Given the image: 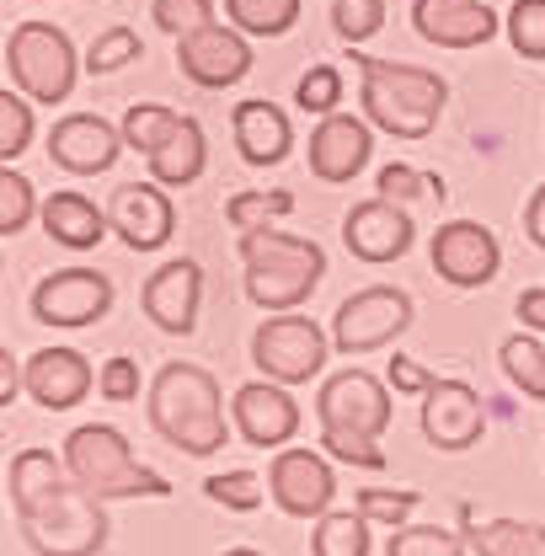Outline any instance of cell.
<instances>
[{"label":"cell","mask_w":545,"mask_h":556,"mask_svg":"<svg viewBox=\"0 0 545 556\" xmlns=\"http://www.w3.org/2000/svg\"><path fill=\"white\" fill-rule=\"evenodd\" d=\"M144 413H150V428L172 450H182L193 460L219 455L225 439H230V428H236V422H225V391H219V380L208 375L204 364H182V358H172V364L155 369V380L144 391Z\"/></svg>","instance_id":"6da1fadb"},{"label":"cell","mask_w":545,"mask_h":556,"mask_svg":"<svg viewBox=\"0 0 545 556\" xmlns=\"http://www.w3.org/2000/svg\"><path fill=\"white\" fill-rule=\"evenodd\" d=\"M347 54H353V65L364 75L358 102H364L369 129H385L396 139H428L439 129L444 102H449V86H444L439 70L375 60V54H358V49H347Z\"/></svg>","instance_id":"7a4b0ae2"},{"label":"cell","mask_w":545,"mask_h":556,"mask_svg":"<svg viewBox=\"0 0 545 556\" xmlns=\"http://www.w3.org/2000/svg\"><path fill=\"white\" fill-rule=\"evenodd\" d=\"M236 247H241V263H246V300L263 305L268 316H289L327 278V252L310 236L252 230V236H236Z\"/></svg>","instance_id":"3957f363"},{"label":"cell","mask_w":545,"mask_h":556,"mask_svg":"<svg viewBox=\"0 0 545 556\" xmlns=\"http://www.w3.org/2000/svg\"><path fill=\"white\" fill-rule=\"evenodd\" d=\"M65 466L69 482L86 486L102 503H113V497H172V482L139 460L113 422H80L65 439Z\"/></svg>","instance_id":"277c9868"},{"label":"cell","mask_w":545,"mask_h":556,"mask_svg":"<svg viewBox=\"0 0 545 556\" xmlns=\"http://www.w3.org/2000/svg\"><path fill=\"white\" fill-rule=\"evenodd\" d=\"M75 43H69L65 27L54 22H16L11 38H5V86H16L27 102L38 108H60L69 91H75Z\"/></svg>","instance_id":"5b68a950"},{"label":"cell","mask_w":545,"mask_h":556,"mask_svg":"<svg viewBox=\"0 0 545 556\" xmlns=\"http://www.w3.org/2000/svg\"><path fill=\"white\" fill-rule=\"evenodd\" d=\"M16 525H22V541L38 556H97L107 546V535H113L107 503L75 482H65L49 503H38Z\"/></svg>","instance_id":"8992f818"},{"label":"cell","mask_w":545,"mask_h":556,"mask_svg":"<svg viewBox=\"0 0 545 556\" xmlns=\"http://www.w3.org/2000/svg\"><path fill=\"white\" fill-rule=\"evenodd\" d=\"M332 353V332H321V321L289 311V316H268L252 332V364L272 386H310L327 369Z\"/></svg>","instance_id":"52a82bcc"},{"label":"cell","mask_w":545,"mask_h":556,"mask_svg":"<svg viewBox=\"0 0 545 556\" xmlns=\"http://www.w3.org/2000/svg\"><path fill=\"white\" fill-rule=\"evenodd\" d=\"M417 305H411L407 289L396 283H369L358 294H347L332 316V348L358 358V353H375V348H391L402 332L411 327Z\"/></svg>","instance_id":"ba28073f"},{"label":"cell","mask_w":545,"mask_h":556,"mask_svg":"<svg viewBox=\"0 0 545 556\" xmlns=\"http://www.w3.org/2000/svg\"><path fill=\"white\" fill-rule=\"evenodd\" d=\"M316 417L321 428L332 433H364V439H380L391 428V386L375 380L369 369H338L321 380L316 391Z\"/></svg>","instance_id":"9c48e42d"},{"label":"cell","mask_w":545,"mask_h":556,"mask_svg":"<svg viewBox=\"0 0 545 556\" xmlns=\"http://www.w3.org/2000/svg\"><path fill=\"white\" fill-rule=\"evenodd\" d=\"M268 497L289 519H327L338 503V477L321 450H278L268 460Z\"/></svg>","instance_id":"30bf717a"},{"label":"cell","mask_w":545,"mask_h":556,"mask_svg":"<svg viewBox=\"0 0 545 556\" xmlns=\"http://www.w3.org/2000/svg\"><path fill=\"white\" fill-rule=\"evenodd\" d=\"M113 311V278L97 268H60L38 278L33 289V321L43 327H97Z\"/></svg>","instance_id":"8fae6325"},{"label":"cell","mask_w":545,"mask_h":556,"mask_svg":"<svg viewBox=\"0 0 545 556\" xmlns=\"http://www.w3.org/2000/svg\"><path fill=\"white\" fill-rule=\"evenodd\" d=\"M428 257H433V274L455 289H486L497 268H503V247L497 236L481 225V219H449L433 230L428 241Z\"/></svg>","instance_id":"7c38bea8"},{"label":"cell","mask_w":545,"mask_h":556,"mask_svg":"<svg viewBox=\"0 0 545 556\" xmlns=\"http://www.w3.org/2000/svg\"><path fill=\"white\" fill-rule=\"evenodd\" d=\"M411 241H417V219L391 199H364L342 214V247L369 263V268H385L396 257H407Z\"/></svg>","instance_id":"4fadbf2b"},{"label":"cell","mask_w":545,"mask_h":556,"mask_svg":"<svg viewBox=\"0 0 545 556\" xmlns=\"http://www.w3.org/2000/svg\"><path fill=\"white\" fill-rule=\"evenodd\" d=\"M422 439L444 455L477 450L486 433V407H481L477 386L471 380H433V391L422 396Z\"/></svg>","instance_id":"5bb4252c"},{"label":"cell","mask_w":545,"mask_h":556,"mask_svg":"<svg viewBox=\"0 0 545 556\" xmlns=\"http://www.w3.org/2000/svg\"><path fill=\"white\" fill-rule=\"evenodd\" d=\"M177 65H182V75H188L193 86L225 91V86L246 80V70H252V43H246V33H236L230 22H208L199 33L177 38Z\"/></svg>","instance_id":"9a60e30c"},{"label":"cell","mask_w":545,"mask_h":556,"mask_svg":"<svg viewBox=\"0 0 545 556\" xmlns=\"http://www.w3.org/2000/svg\"><path fill=\"white\" fill-rule=\"evenodd\" d=\"M144 316L166 332V338H188L199 327V305H204V268L193 257H172L139 289Z\"/></svg>","instance_id":"2e32d148"},{"label":"cell","mask_w":545,"mask_h":556,"mask_svg":"<svg viewBox=\"0 0 545 556\" xmlns=\"http://www.w3.org/2000/svg\"><path fill=\"white\" fill-rule=\"evenodd\" d=\"M107 219L129 252H161L177 230V204L161 182H124V188H113Z\"/></svg>","instance_id":"e0dca14e"},{"label":"cell","mask_w":545,"mask_h":556,"mask_svg":"<svg viewBox=\"0 0 545 556\" xmlns=\"http://www.w3.org/2000/svg\"><path fill=\"white\" fill-rule=\"evenodd\" d=\"M230 422L236 433L252 444V450H283L294 433H300V402L289 396V386H272V380H246L236 396H230Z\"/></svg>","instance_id":"ac0fdd59"},{"label":"cell","mask_w":545,"mask_h":556,"mask_svg":"<svg viewBox=\"0 0 545 556\" xmlns=\"http://www.w3.org/2000/svg\"><path fill=\"white\" fill-rule=\"evenodd\" d=\"M124 150H129V144H124V129H113L102 113H65V118L49 129V161L75 172V177L107 172Z\"/></svg>","instance_id":"d6986e66"},{"label":"cell","mask_w":545,"mask_h":556,"mask_svg":"<svg viewBox=\"0 0 545 556\" xmlns=\"http://www.w3.org/2000/svg\"><path fill=\"white\" fill-rule=\"evenodd\" d=\"M369 155H375V129H369V118H353V113H332V118H321L316 129H310V144H305V161H310V172L321 177V182H353L364 166H369Z\"/></svg>","instance_id":"ffe728a7"},{"label":"cell","mask_w":545,"mask_h":556,"mask_svg":"<svg viewBox=\"0 0 545 556\" xmlns=\"http://www.w3.org/2000/svg\"><path fill=\"white\" fill-rule=\"evenodd\" d=\"M411 27L433 49H477L497 38V16L486 0H411Z\"/></svg>","instance_id":"44dd1931"},{"label":"cell","mask_w":545,"mask_h":556,"mask_svg":"<svg viewBox=\"0 0 545 556\" xmlns=\"http://www.w3.org/2000/svg\"><path fill=\"white\" fill-rule=\"evenodd\" d=\"M91 386H97V375H91L86 353H75V348H38L27 358V396L49 413L80 407L91 396Z\"/></svg>","instance_id":"7402d4cb"},{"label":"cell","mask_w":545,"mask_h":556,"mask_svg":"<svg viewBox=\"0 0 545 556\" xmlns=\"http://www.w3.org/2000/svg\"><path fill=\"white\" fill-rule=\"evenodd\" d=\"M230 135L246 166H278L289 150H294V124L283 108H272L268 97H246L236 113H230Z\"/></svg>","instance_id":"603a6c76"},{"label":"cell","mask_w":545,"mask_h":556,"mask_svg":"<svg viewBox=\"0 0 545 556\" xmlns=\"http://www.w3.org/2000/svg\"><path fill=\"white\" fill-rule=\"evenodd\" d=\"M43 230L69 252H97V241L113 230L107 208H97L86 193H49L43 199Z\"/></svg>","instance_id":"cb8c5ba5"},{"label":"cell","mask_w":545,"mask_h":556,"mask_svg":"<svg viewBox=\"0 0 545 556\" xmlns=\"http://www.w3.org/2000/svg\"><path fill=\"white\" fill-rule=\"evenodd\" d=\"M204 166H208L204 124L182 113L177 135L150 155V182H161V188H188V182H199V177H204Z\"/></svg>","instance_id":"d4e9b609"},{"label":"cell","mask_w":545,"mask_h":556,"mask_svg":"<svg viewBox=\"0 0 545 556\" xmlns=\"http://www.w3.org/2000/svg\"><path fill=\"white\" fill-rule=\"evenodd\" d=\"M65 482H69L65 455H54V450H22L11 460V508H16V519L33 514L38 503H49Z\"/></svg>","instance_id":"484cf974"},{"label":"cell","mask_w":545,"mask_h":556,"mask_svg":"<svg viewBox=\"0 0 545 556\" xmlns=\"http://www.w3.org/2000/svg\"><path fill=\"white\" fill-rule=\"evenodd\" d=\"M471 556H545V525L486 519L471 530Z\"/></svg>","instance_id":"4316f807"},{"label":"cell","mask_w":545,"mask_h":556,"mask_svg":"<svg viewBox=\"0 0 545 556\" xmlns=\"http://www.w3.org/2000/svg\"><path fill=\"white\" fill-rule=\"evenodd\" d=\"M369 519L358 508H332L310 530V556H369Z\"/></svg>","instance_id":"83f0119b"},{"label":"cell","mask_w":545,"mask_h":556,"mask_svg":"<svg viewBox=\"0 0 545 556\" xmlns=\"http://www.w3.org/2000/svg\"><path fill=\"white\" fill-rule=\"evenodd\" d=\"M497 364H503V375H508L530 402H545V343L535 338V332H514V338H503Z\"/></svg>","instance_id":"f1b7e54d"},{"label":"cell","mask_w":545,"mask_h":556,"mask_svg":"<svg viewBox=\"0 0 545 556\" xmlns=\"http://www.w3.org/2000/svg\"><path fill=\"white\" fill-rule=\"evenodd\" d=\"M225 16L246 38H283L300 22V0H225Z\"/></svg>","instance_id":"f546056e"},{"label":"cell","mask_w":545,"mask_h":556,"mask_svg":"<svg viewBox=\"0 0 545 556\" xmlns=\"http://www.w3.org/2000/svg\"><path fill=\"white\" fill-rule=\"evenodd\" d=\"M294 208V193L289 188H246V193H230V204H225V219H230V230L236 236H252V230H272V219H283Z\"/></svg>","instance_id":"4dcf8cb0"},{"label":"cell","mask_w":545,"mask_h":556,"mask_svg":"<svg viewBox=\"0 0 545 556\" xmlns=\"http://www.w3.org/2000/svg\"><path fill=\"white\" fill-rule=\"evenodd\" d=\"M177 124H182V113H177V108H166V102H135V108L124 113V124H118V129H124V144L139 150V155L150 161L166 139L177 135Z\"/></svg>","instance_id":"1f68e13d"},{"label":"cell","mask_w":545,"mask_h":556,"mask_svg":"<svg viewBox=\"0 0 545 556\" xmlns=\"http://www.w3.org/2000/svg\"><path fill=\"white\" fill-rule=\"evenodd\" d=\"M385 556H471V541H460L444 525H402L391 530Z\"/></svg>","instance_id":"d6a6232c"},{"label":"cell","mask_w":545,"mask_h":556,"mask_svg":"<svg viewBox=\"0 0 545 556\" xmlns=\"http://www.w3.org/2000/svg\"><path fill=\"white\" fill-rule=\"evenodd\" d=\"M417 503H422V492H411V486H364V492L353 497V508H358L369 525H385V530H402Z\"/></svg>","instance_id":"836d02e7"},{"label":"cell","mask_w":545,"mask_h":556,"mask_svg":"<svg viewBox=\"0 0 545 556\" xmlns=\"http://www.w3.org/2000/svg\"><path fill=\"white\" fill-rule=\"evenodd\" d=\"M33 219H43L33 182H27L16 166H5V172H0V236H22Z\"/></svg>","instance_id":"e575fe53"},{"label":"cell","mask_w":545,"mask_h":556,"mask_svg":"<svg viewBox=\"0 0 545 556\" xmlns=\"http://www.w3.org/2000/svg\"><path fill=\"white\" fill-rule=\"evenodd\" d=\"M503 27H508L514 54H519V60H530V65H541L545 60V0H514Z\"/></svg>","instance_id":"d590c367"},{"label":"cell","mask_w":545,"mask_h":556,"mask_svg":"<svg viewBox=\"0 0 545 556\" xmlns=\"http://www.w3.org/2000/svg\"><path fill=\"white\" fill-rule=\"evenodd\" d=\"M139 54H144L139 33L129 27V22H118V27H107V33H97V38H91V49H86V70H91V75H113V70L135 65Z\"/></svg>","instance_id":"8d00e7d4"},{"label":"cell","mask_w":545,"mask_h":556,"mask_svg":"<svg viewBox=\"0 0 545 556\" xmlns=\"http://www.w3.org/2000/svg\"><path fill=\"white\" fill-rule=\"evenodd\" d=\"M33 144V102L16 86H0V161L11 166Z\"/></svg>","instance_id":"74e56055"},{"label":"cell","mask_w":545,"mask_h":556,"mask_svg":"<svg viewBox=\"0 0 545 556\" xmlns=\"http://www.w3.org/2000/svg\"><path fill=\"white\" fill-rule=\"evenodd\" d=\"M342 102V70L338 65H310L294 80V108L316 113V118H332Z\"/></svg>","instance_id":"f35d334b"},{"label":"cell","mask_w":545,"mask_h":556,"mask_svg":"<svg viewBox=\"0 0 545 556\" xmlns=\"http://www.w3.org/2000/svg\"><path fill=\"white\" fill-rule=\"evenodd\" d=\"M332 27L347 49L369 43L385 27V0H332Z\"/></svg>","instance_id":"ab89813d"},{"label":"cell","mask_w":545,"mask_h":556,"mask_svg":"<svg viewBox=\"0 0 545 556\" xmlns=\"http://www.w3.org/2000/svg\"><path fill=\"white\" fill-rule=\"evenodd\" d=\"M204 492H208V503H219V508H230V514L263 508V477H257V471H219V477L204 482Z\"/></svg>","instance_id":"60d3db41"},{"label":"cell","mask_w":545,"mask_h":556,"mask_svg":"<svg viewBox=\"0 0 545 556\" xmlns=\"http://www.w3.org/2000/svg\"><path fill=\"white\" fill-rule=\"evenodd\" d=\"M150 22L172 38H188L214 22V0H150Z\"/></svg>","instance_id":"b9f144b4"},{"label":"cell","mask_w":545,"mask_h":556,"mask_svg":"<svg viewBox=\"0 0 545 556\" xmlns=\"http://www.w3.org/2000/svg\"><path fill=\"white\" fill-rule=\"evenodd\" d=\"M422 193L444 199V177H439V172H417V166H407V161H396V166L380 172V199L407 204V199H422Z\"/></svg>","instance_id":"7bdbcfd3"},{"label":"cell","mask_w":545,"mask_h":556,"mask_svg":"<svg viewBox=\"0 0 545 556\" xmlns=\"http://www.w3.org/2000/svg\"><path fill=\"white\" fill-rule=\"evenodd\" d=\"M139 391H150V386L139 380V364L129 353H113V358L97 369V396H102V402L129 407V402H139Z\"/></svg>","instance_id":"ee69618b"},{"label":"cell","mask_w":545,"mask_h":556,"mask_svg":"<svg viewBox=\"0 0 545 556\" xmlns=\"http://www.w3.org/2000/svg\"><path fill=\"white\" fill-rule=\"evenodd\" d=\"M316 450H327L342 466H364V471H380V466H385L380 439H364V433H332V428H321V444H316Z\"/></svg>","instance_id":"f6af8a7d"},{"label":"cell","mask_w":545,"mask_h":556,"mask_svg":"<svg viewBox=\"0 0 545 556\" xmlns=\"http://www.w3.org/2000/svg\"><path fill=\"white\" fill-rule=\"evenodd\" d=\"M433 380H439V375H428V369H422L417 358H407V353H396L391 369H385V386H391L396 396H428Z\"/></svg>","instance_id":"bcb514c9"},{"label":"cell","mask_w":545,"mask_h":556,"mask_svg":"<svg viewBox=\"0 0 545 556\" xmlns=\"http://www.w3.org/2000/svg\"><path fill=\"white\" fill-rule=\"evenodd\" d=\"M514 316H519V321L541 338V332H545V289H524V294L514 300Z\"/></svg>","instance_id":"7dc6e473"},{"label":"cell","mask_w":545,"mask_h":556,"mask_svg":"<svg viewBox=\"0 0 545 556\" xmlns=\"http://www.w3.org/2000/svg\"><path fill=\"white\" fill-rule=\"evenodd\" d=\"M524 236L545 252V182L530 193V204H524Z\"/></svg>","instance_id":"c3c4849f"},{"label":"cell","mask_w":545,"mask_h":556,"mask_svg":"<svg viewBox=\"0 0 545 556\" xmlns=\"http://www.w3.org/2000/svg\"><path fill=\"white\" fill-rule=\"evenodd\" d=\"M225 556H263V552H257V546H230Z\"/></svg>","instance_id":"681fc988"}]
</instances>
